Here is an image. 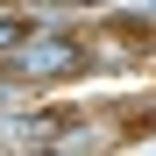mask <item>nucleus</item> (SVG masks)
<instances>
[{
  "mask_svg": "<svg viewBox=\"0 0 156 156\" xmlns=\"http://www.w3.org/2000/svg\"><path fill=\"white\" fill-rule=\"evenodd\" d=\"M7 43H14V21H0V50H7Z\"/></svg>",
  "mask_w": 156,
  "mask_h": 156,
  "instance_id": "2",
  "label": "nucleus"
},
{
  "mask_svg": "<svg viewBox=\"0 0 156 156\" xmlns=\"http://www.w3.org/2000/svg\"><path fill=\"white\" fill-rule=\"evenodd\" d=\"M71 64H78L71 43H36L29 57H21V71H29V78H43V71H71Z\"/></svg>",
  "mask_w": 156,
  "mask_h": 156,
  "instance_id": "1",
  "label": "nucleus"
}]
</instances>
